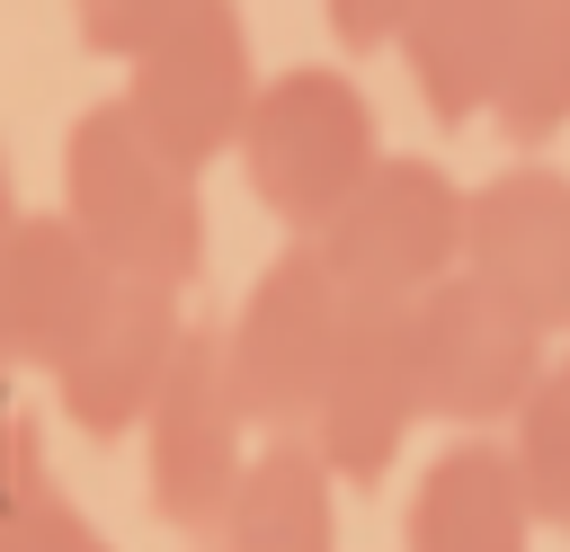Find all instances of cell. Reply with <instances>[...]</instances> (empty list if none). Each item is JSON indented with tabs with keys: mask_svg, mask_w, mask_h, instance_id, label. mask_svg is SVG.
Listing matches in <instances>:
<instances>
[{
	"mask_svg": "<svg viewBox=\"0 0 570 552\" xmlns=\"http://www.w3.org/2000/svg\"><path fill=\"white\" fill-rule=\"evenodd\" d=\"M18 231V196H9V160H0V240Z\"/></svg>",
	"mask_w": 570,
	"mask_h": 552,
	"instance_id": "obj_20",
	"label": "cell"
},
{
	"mask_svg": "<svg viewBox=\"0 0 570 552\" xmlns=\"http://www.w3.org/2000/svg\"><path fill=\"white\" fill-rule=\"evenodd\" d=\"M62 214L134 285L187 294V276L205 267V196H196V169L169 160L125 98H98L89 116H71V134H62Z\"/></svg>",
	"mask_w": 570,
	"mask_h": 552,
	"instance_id": "obj_1",
	"label": "cell"
},
{
	"mask_svg": "<svg viewBox=\"0 0 570 552\" xmlns=\"http://www.w3.org/2000/svg\"><path fill=\"white\" fill-rule=\"evenodd\" d=\"M419 9H428V0H321L330 36H338V45H356V53H374V45H401Z\"/></svg>",
	"mask_w": 570,
	"mask_h": 552,
	"instance_id": "obj_18",
	"label": "cell"
},
{
	"mask_svg": "<svg viewBox=\"0 0 570 552\" xmlns=\"http://www.w3.org/2000/svg\"><path fill=\"white\" fill-rule=\"evenodd\" d=\"M534 499L499 436H454L401 499V552H525Z\"/></svg>",
	"mask_w": 570,
	"mask_h": 552,
	"instance_id": "obj_12",
	"label": "cell"
},
{
	"mask_svg": "<svg viewBox=\"0 0 570 552\" xmlns=\"http://www.w3.org/2000/svg\"><path fill=\"white\" fill-rule=\"evenodd\" d=\"M525 27V0H428L401 36V71L428 98L436 125L490 116V89L508 71V45Z\"/></svg>",
	"mask_w": 570,
	"mask_h": 552,
	"instance_id": "obj_13",
	"label": "cell"
},
{
	"mask_svg": "<svg viewBox=\"0 0 570 552\" xmlns=\"http://www.w3.org/2000/svg\"><path fill=\"white\" fill-rule=\"evenodd\" d=\"M125 276L89 249V231L53 205V214H18V231L0 240V347L9 365L53 374L71 356V338L107 312Z\"/></svg>",
	"mask_w": 570,
	"mask_h": 552,
	"instance_id": "obj_11",
	"label": "cell"
},
{
	"mask_svg": "<svg viewBox=\"0 0 570 552\" xmlns=\"http://www.w3.org/2000/svg\"><path fill=\"white\" fill-rule=\"evenodd\" d=\"M428 418L419 401V356H410V303H356L347 312V338H338V365L312 401V454L330 463L338 490H374L410 427Z\"/></svg>",
	"mask_w": 570,
	"mask_h": 552,
	"instance_id": "obj_8",
	"label": "cell"
},
{
	"mask_svg": "<svg viewBox=\"0 0 570 552\" xmlns=\"http://www.w3.org/2000/svg\"><path fill=\"white\" fill-rule=\"evenodd\" d=\"M187 312H178V294L169 285H116L107 294V312L71 338V356L45 374L53 383V410L71 418V427H89V436H125V427H142L151 418V401H160V383H169V365H178V347H187Z\"/></svg>",
	"mask_w": 570,
	"mask_h": 552,
	"instance_id": "obj_9",
	"label": "cell"
},
{
	"mask_svg": "<svg viewBox=\"0 0 570 552\" xmlns=\"http://www.w3.org/2000/svg\"><path fill=\"white\" fill-rule=\"evenodd\" d=\"M463 205H472V187H454L436 160L383 151L374 178L312 231V249L330 258V276L356 303H419L428 285H445L463 267Z\"/></svg>",
	"mask_w": 570,
	"mask_h": 552,
	"instance_id": "obj_4",
	"label": "cell"
},
{
	"mask_svg": "<svg viewBox=\"0 0 570 552\" xmlns=\"http://www.w3.org/2000/svg\"><path fill=\"white\" fill-rule=\"evenodd\" d=\"M508 454H517V481L534 499V525H561L570 534V356L534 383V401L517 410L508 427Z\"/></svg>",
	"mask_w": 570,
	"mask_h": 552,
	"instance_id": "obj_16",
	"label": "cell"
},
{
	"mask_svg": "<svg viewBox=\"0 0 570 552\" xmlns=\"http://www.w3.org/2000/svg\"><path fill=\"white\" fill-rule=\"evenodd\" d=\"M214 552H338V481L312 454V436H258Z\"/></svg>",
	"mask_w": 570,
	"mask_h": 552,
	"instance_id": "obj_14",
	"label": "cell"
},
{
	"mask_svg": "<svg viewBox=\"0 0 570 552\" xmlns=\"http://www.w3.org/2000/svg\"><path fill=\"white\" fill-rule=\"evenodd\" d=\"M490 116L525 151L570 125V0H525V27H517L508 71L490 89Z\"/></svg>",
	"mask_w": 570,
	"mask_h": 552,
	"instance_id": "obj_15",
	"label": "cell"
},
{
	"mask_svg": "<svg viewBox=\"0 0 570 552\" xmlns=\"http://www.w3.org/2000/svg\"><path fill=\"white\" fill-rule=\"evenodd\" d=\"M347 312H356V294L330 276V258L312 240H285L249 276L240 312L223 321V347H232V374H240V401H249L258 436H303L312 427V401H321V383L338 365V338H347Z\"/></svg>",
	"mask_w": 570,
	"mask_h": 552,
	"instance_id": "obj_3",
	"label": "cell"
},
{
	"mask_svg": "<svg viewBox=\"0 0 570 552\" xmlns=\"http://www.w3.org/2000/svg\"><path fill=\"white\" fill-rule=\"evenodd\" d=\"M258 62H249V27H240V0H196L169 36H151L134 62H125V107L142 116V134L205 169L214 151H240V125L258 107Z\"/></svg>",
	"mask_w": 570,
	"mask_h": 552,
	"instance_id": "obj_7",
	"label": "cell"
},
{
	"mask_svg": "<svg viewBox=\"0 0 570 552\" xmlns=\"http://www.w3.org/2000/svg\"><path fill=\"white\" fill-rule=\"evenodd\" d=\"M187 9H196V0H71L80 45H89V53H116V62H134V53H142L151 36H169Z\"/></svg>",
	"mask_w": 570,
	"mask_h": 552,
	"instance_id": "obj_17",
	"label": "cell"
},
{
	"mask_svg": "<svg viewBox=\"0 0 570 552\" xmlns=\"http://www.w3.org/2000/svg\"><path fill=\"white\" fill-rule=\"evenodd\" d=\"M374 107L338 62H285L240 125V178L294 240H312L374 178Z\"/></svg>",
	"mask_w": 570,
	"mask_h": 552,
	"instance_id": "obj_2",
	"label": "cell"
},
{
	"mask_svg": "<svg viewBox=\"0 0 570 552\" xmlns=\"http://www.w3.org/2000/svg\"><path fill=\"white\" fill-rule=\"evenodd\" d=\"M249 436H258V418L240 401L232 347H223L214 321H196L178 365H169V383H160V401H151V418H142V472H151L160 525L214 534L232 490H240V472H249V454H258Z\"/></svg>",
	"mask_w": 570,
	"mask_h": 552,
	"instance_id": "obj_6",
	"label": "cell"
},
{
	"mask_svg": "<svg viewBox=\"0 0 570 552\" xmlns=\"http://www.w3.org/2000/svg\"><path fill=\"white\" fill-rule=\"evenodd\" d=\"M0 383H9V347H0Z\"/></svg>",
	"mask_w": 570,
	"mask_h": 552,
	"instance_id": "obj_21",
	"label": "cell"
},
{
	"mask_svg": "<svg viewBox=\"0 0 570 552\" xmlns=\"http://www.w3.org/2000/svg\"><path fill=\"white\" fill-rule=\"evenodd\" d=\"M463 276L508 294L543 338L570 329V178L561 169H499L463 205Z\"/></svg>",
	"mask_w": 570,
	"mask_h": 552,
	"instance_id": "obj_10",
	"label": "cell"
},
{
	"mask_svg": "<svg viewBox=\"0 0 570 552\" xmlns=\"http://www.w3.org/2000/svg\"><path fill=\"white\" fill-rule=\"evenodd\" d=\"M45 552H116V543H107V534H98L89 516H71V525H62V534H53Z\"/></svg>",
	"mask_w": 570,
	"mask_h": 552,
	"instance_id": "obj_19",
	"label": "cell"
},
{
	"mask_svg": "<svg viewBox=\"0 0 570 552\" xmlns=\"http://www.w3.org/2000/svg\"><path fill=\"white\" fill-rule=\"evenodd\" d=\"M410 356H419V401L428 418L463 427V436H490V427H517V410L534 401V383L552 374L543 356V329L490 294L481 276H445L410 303Z\"/></svg>",
	"mask_w": 570,
	"mask_h": 552,
	"instance_id": "obj_5",
	"label": "cell"
}]
</instances>
